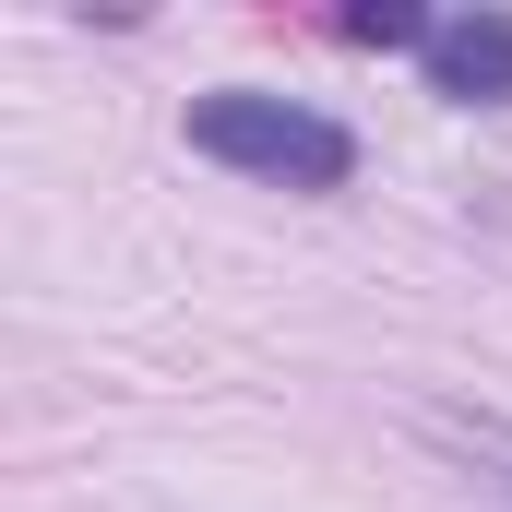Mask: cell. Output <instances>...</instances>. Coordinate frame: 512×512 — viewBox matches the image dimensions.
I'll list each match as a JSON object with an SVG mask.
<instances>
[{"instance_id": "obj_1", "label": "cell", "mask_w": 512, "mask_h": 512, "mask_svg": "<svg viewBox=\"0 0 512 512\" xmlns=\"http://www.w3.org/2000/svg\"><path fill=\"white\" fill-rule=\"evenodd\" d=\"M191 155H215L239 179H274V191H346L358 179V131L298 108V96H262V84L191 96Z\"/></svg>"}, {"instance_id": "obj_4", "label": "cell", "mask_w": 512, "mask_h": 512, "mask_svg": "<svg viewBox=\"0 0 512 512\" xmlns=\"http://www.w3.org/2000/svg\"><path fill=\"white\" fill-rule=\"evenodd\" d=\"M346 36H358V48H429L441 24H429V12H405V0H370V12H346Z\"/></svg>"}, {"instance_id": "obj_2", "label": "cell", "mask_w": 512, "mask_h": 512, "mask_svg": "<svg viewBox=\"0 0 512 512\" xmlns=\"http://www.w3.org/2000/svg\"><path fill=\"white\" fill-rule=\"evenodd\" d=\"M417 72H429V96H453V108H501L512 96V12H453V24L417 48Z\"/></svg>"}, {"instance_id": "obj_3", "label": "cell", "mask_w": 512, "mask_h": 512, "mask_svg": "<svg viewBox=\"0 0 512 512\" xmlns=\"http://www.w3.org/2000/svg\"><path fill=\"white\" fill-rule=\"evenodd\" d=\"M429 429H441L465 465H489V489L512 501V417H477V405H429Z\"/></svg>"}]
</instances>
